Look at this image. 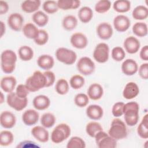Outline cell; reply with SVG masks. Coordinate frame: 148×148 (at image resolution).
<instances>
[{
  "label": "cell",
  "instance_id": "2",
  "mask_svg": "<svg viewBox=\"0 0 148 148\" xmlns=\"http://www.w3.org/2000/svg\"><path fill=\"white\" fill-rule=\"evenodd\" d=\"M17 55L12 50H3L1 55V66L5 73H12L15 69L17 61Z\"/></svg>",
  "mask_w": 148,
  "mask_h": 148
},
{
  "label": "cell",
  "instance_id": "54",
  "mask_svg": "<svg viewBox=\"0 0 148 148\" xmlns=\"http://www.w3.org/2000/svg\"><path fill=\"white\" fill-rule=\"evenodd\" d=\"M9 10V5L8 3L4 1H0V14L2 15L6 14Z\"/></svg>",
  "mask_w": 148,
  "mask_h": 148
},
{
  "label": "cell",
  "instance_id": "29",
  "mask_svg": "<svg viewBox=\"0 0 148 148\" xmlns=\"http://www.w3.org/2000/svg\"><path fill=\"white\" fill-rule=\"evenodd\" d=\"M78 17L83 23L90 22L93 17L92 10L88 6H83L81 8L78 12Z\"/></svg>",
  "mask_w": 148,
  "mask_h": 148
},
{
  "label": "cell",
  "instance_id": "7",
  "mask_svg": "<svg viewBox=\"0 0 148 148\" xmlns=\"http://www.w3.org/2000/svg\"><path fill=\"white\" fill-rule=\"evenodd\" d=\"M94 138L96 145L99 148H114L117 147V140L111 137L103 130L97 132Z\"/></svg>",
  "mask_w": 148,
  "mask_h": 148
},
{
  "label": "cell",
  "instance_id": "46",
  "mask_svg": "<svg viewBox=\"0 0 148 148\" xmlns=\"http://www.w3.org/2000/svg\"><path fill=\"white\" fill-rule=\"evenodd\" d=\"M111 56L114 61L119 62L124 59L125 57V52L121 47L116 46L112 50Z\"/></svg>",
  "mask_w": 148,
  "mask_h": 148
},
{
  "label": "cell",
  "instance_id": "56",
  "mask_svg": "<svg viewBox=\"0 0 148 148\" xmlns=\"http://www.w3.org/2000/svg\"><path fill=\"white\" fill-rule=\"evenodd\" d=\"M1 92V102H0V103H2L3 102H4V97H3V93H2V92Z\"/></svg>",
  "mask_w": 148,
  "mask_h": 148
},
{
  "label": "cell",
  "instance_id": "53",
  "mask_svg": "<svg viewBox=\"0 0 148 148\" xmlns=\"http://www.w3.org/2000/svg\"><path fill=\"white\" fill-rule=\"evenodd\" d=\"M139 57L141 60L143 61H148V46H144L140 50L139 53Z\"/></svg>",
  "mask_w": 148,
  "mask_h": 148
},
{
  "label": "cell",
  "instance_id": "42",
  "mask_svg": "<svg viewBox=\"0 0 148 148\" xmlns=\"http://www.w3.org/2000/svg\"><path fill=\"white\" fill-rule=\"evenodd\" d=\"M67 148H85L84 140L79 136H72L70 138L66 145Z\"/></svg>",
  "mask_w": 148,
  "mask_h": 148
},
{
  "label": "cell",
  "instance_id": "48",
  "mask_svg": "<svg viewBox=\"0 0 148 148\" xmlns=\"http://www.w3.org/2000/svg\"><path fill=\"white\" fill-rule=\"evenodd\" d=\"M124 103L123 102H116L112 106V113L114 117H121L123 114V107Z\"/></svg>",
  "mask_w": 148,
  "mask_h": 148
},
{
  "label": "cell",
  "instance_id": "39",
  "mask_svg": "<svg viewBox=\"0 0 148 148\" xmlns=\"http://www.w3.org/2000/svg\"><path fill=\"white\" fill-rule=\"evenodd\" d=\"M14 140L13 133L8 130L2 131L0 133V145L2 146H8L11 145Z\"/></svg>",
  "mask_w": 148,
  "mask_h": 148
},
{
  "label": "cell",
  "instance_id": "11",
  "mask_svg": "<svg viewBox=\"0 0 148 148\" xmlns=\"http://www.w3.org/2000/svg\"><path fill=\"white\" fill-rule=\"evenodd\" d=\"M8 24L9 27L14 31H20L23 29L24 18L18 13H13L8 18Z\"/></svg>",
  "mask_w": 148,
  "mask_h": 148
},
{
  "label": "cell",
  "instance_id": "18",
  "mask_svg": "<svg viewBox=\"0 0 148 148\" xmlns=\"http://www.w3.org/2000/svg\"><path fill=\"white\" fill-rule=\"evenodd\" d=\"M39 119V113L34 109H28L22 114V120L23 123L28 126H31L36 124Z\"/></svg>",
  "mask_w": 148,
  "mask_h": 148
},
{
  "label": "cell",
  "instance_id": "44",
  "mask_svg": "<svg viewBox=\"0 0 148 148\" xmlns=\"http://www.w3.org/2000/svg\"><path fill=\"white\" fill-rule=\"evenodd\" d=\"M111 7V2L109 0H100L95 5V10L98 13H104L109 11Z\"/></svg>",
  "mask_w": 148,
  "mask_h": 148
},
{
  "label": "cell",
  "instance_id": "31",
  "mask_svg": "<svg viewBox=\"0 0 148 148\" xmlns=\"http://www.w3.org/2000/svg\"><path fill=\"white\" fill-rule=\"evenodd\" d=\"M138 135L143 139L148 138V114H146L137 127Z\"/></svg>",
  "mask_w": 148,
  "mask_h": 148
},
{
  "label": "cell",
  "instance_id": "12",
  "mask_svg": "<svg viewBox=\"0 0 148 148\" xmlns=\"http://www.w3.org/2000/svg\"><path fill=\"white\" fill-rule=\"evenodd\" d=\"M131 25L130 18L123 14L116 16L113 20V26L115 29L119 32H123L128 29Z\"/></svg>",
  "mask_w": 148,
  "mask_h": 148
},
{
  "label": "cell",
  "instance_id": "30",
  "mask_svg": "<svg viewBox=\"0 0 148 148\" xmlns=\"http://www.w3.org/2000/svg\"><path fill=\"white\" fill-rule=\"evenodd\" d=\"M32 20L37 25L42 27L48 23L49 17L43 12L38 10L32 14Z\"/></svg>",
  "mask_w": 148,
  "mask_h": 148
},
{
  "label": "cell",
  "instance_id": "26",
  "mask_svg": "<svg viewBox=\"0 0 148 148\" xmlns=\"http://www.w3.org/2000/svg\"><path fill=\"white\" fill-rule=\"evenodd\" d=\"M24 35L31 39L36 38L39 33V29L32 23H27L23 27L22 29Z\"/></svg>",
  "mask_w": 148,
  "mask_h": 148
},
{
  "label": "cell",
  "instance_id": "43",
  "mask_svg": "<svg viewBox=\"0 0 148 148\" xmlns=\"http://www.w3.org/2000/svg\"><path fill=\"white\" fill-rule=\"evenodd\" d=\"M42 8L43 10L48 14H53L58 10L57 2L53 0L45 1L43 3Z\"/></svg>",
  "mask_w": 148,
  "mask_h": 148
},
{
  "label": "cell",
  "instance_id": "16",
  "mask_svg": "<svg viewBox=\"0 0 148 148\" xmlns=\"http://www.w3.org/2000/svg\"><path fill=\"white\" fill-rule=\"evenodd\" d=\"M123 46L128 53L135 54L139 51L140 43L136 38L133 36H130L124 40Z\"/></svg>",
  "mask_w": 148,
  "mask_h": 148
},
{
  "label": "cell",
  "instance_id": "51",
  "mask_svg": "<svg viewBox=\"0 0 148 148\" xmlns=\"http://www.w3.org/2000/svg\"><path fill=\"white\" fill-rule=\"evenodd\" d=\"M138 73L139 76L144 80L148 79V63H143L140 65L138 68Z\"/></svg>",
  "mask_w": 148,
  "mask_h": 148
},
{
  "label": "cell",
  "instance_id": "40",
  "mask_svg": "<svg viewBox=\"0 0 148 148\" xmlns=\"http://www.w3.org/2000/svg\"><path fill=\"white\" fill-rule=\"evenodd\" d=\"M69 89V83L65 79H60L57 82L55 86V90L57 94L60 95H65L68 93Z\"/></svg>",
  "mask_w": 148,
  "mask_h": 148
},
{
  "label": "cell",
  "instance_id": "47",
  "mask_svg": "<svg viewBox=\"0 0 148 148\" xmlns=\"http://www.w3.org/2000/svg\"><path fill=\"white\" fill-rule=\"evenodd\" d=\"M49 37V34L44 29H39V33L38 37L34 40L36 45L42 46L45 45L48 42Z\"/></svg>",
  "mask_w": 148,
  "mask_h": 148
},
{
  "label": "cell",
  "instance_id": "13",
  "mask_svg": "<svg viewBox=\"0 0 148 148\" xmlns=\"http://www.w3.org/2000/svg\"><path fill=\"white\" fill-rule=\"evenodd\" d=\"M97 34L98 37L102 40H108L110 39L113 33L112 25L106 22L99 23L96 29Z\"/></svg>",
  "mask_w": 148,
  "mask_h": 148
},
{
  "label": "cell",
  "instance_id": "28",
  "mask_svg": "<svg viewBox=\"0 0 148 148\" xmlns=\"http://www.w3.org/2000/svg\"><path fill=\"white\" fill-rule=\"evenodd\" d=\"M58 9L63 10L76 9L80 5V1L79 0H58L57 2Z\"/></svg>",
  "mask_w": 148,
  "mask_h": 148
},
{
  "label": "cell",
  "instance_id": "9",
  "mask_svg": "<svg viewBox=\"0 0 148 148\" xmlns=\"http://www.w3.org/2000/svg\"><path fill=\"white\" fill-rule=\"evenodd\" d=\"M8 105L17 111H21L26 108L28 104V99L18 97L15 92L8 93L6 97Z\"/></svg>",
  "mask_w": 148,
  "mask_h": 148
},
{
  "label": "cell",
  "instance_id": "6",
  "mask_svg": "<svg viewBox=\"0 0 148 148\" xmlns=\"http://www.w3.org/2000/svg\"><path fill=\"white\" fill-rule=\"evenodd\" d=\"M57 60L66 65H72L77 59L76 53L72 50L65 47H60L55 53Z\"/></svg>",
  "mask_w": 148,
  "mask_h": 148
},
{
  "label": "cell",
  "instance_id": "21",
  "mask_svg": "<svg viewBox=\"0 0 148 148\" xmlns=\"http://www.w3.org/2000/svg\"><path fill=\"white\" fill-rule=\"evenodd\" d=\"M87 116L91 120H98L101 119L103 114L102 108L98 105H90L86 108Z\"/></svg>",
  "mask_w": 148,
  "mask_h": 148
},
{
  "label": "cell",
  "instance_id": "32",
  "mask_svg": "<svg viewBox=\"0 0 148 148\" xmlns=\"http://www.w3.org/2000/svg\"><path fill=\"white\" fill-rule=\"evenodd\" d=\"M78 24L77 18L73 15L65 16L62 21V25L64 29L67 31H72L75 29Z\"/></svg>",
  "mask_w": 148,
  "mask_h": 148
},
{
  "label": "cell",
  "instance_id": "19",
  "mask_svg": "<svg viewBox=\"0 0 148 148\" xmlns=\"http://www.w3.org/2000/svg\"><path fill=\"white\" fill-rule=\"evenodd\" d=\"M32 135L38 141L42 143L47 142L49 139V133L43 126H35L31 130Z\"/></svg>",
  "mask_w": 148,
  "mask_h": 148
},
{
  "label": "cell",
  "instance_id": "45",
  "mask_svg": "<svg viewBox=\"0 0 148 148\" xmlns=\"http://www.w3.org/2000/svg\"><path fill=\"white\" fill-rule=\"evenodd\" d=\"M74 102L77 106L79 108H84L88 105L89 102V98L86 94L79 93L75 95L74 98Z\"/></svg>",
  "mask_w": 148,
  "mask_h": 148
},
{
  "label": "cell",
  "instance_id": "1",
  "mask_svg": "<svg viewBox=\"0 0 148 148\" xmlns=\"http://www.w3.org/2000/svg\"><path fill=\"white\" fill-rule=\"evenodd\" d=\"M139 105L134 101L124 103L123 107V114L125 124L130 127L137 124L139 121Z\"/></svg>",
  "mask_w": 148,
  "mask_h": 148
},
{
  "label": "cell",
  "instance_id": "24",
  "mask_svg": "<svg viewBox=\"0 0 148 148\" xmlns=\"http://www.w3.org/2000/svg\"><path fill=\"white\" fill-rule=\"evenodd\" d=\"M32 105L36 110H43L49 107L50 105V100L46 95H39L34 98Z\"/></svg>",
  "mask_w": 148,
  "mask_h": 148
},
{
  "label": "cell",
  "instance_id": "3",
  "mask_svg": "<svg viewBox=\"0 0 148 148\" xmlns=\"http://www.w3.org/2000/svg\"><path fill=\"white\" fill-rule=\"evenodd\" d=\"M47 80L45 75L39 71H35L25 81V85L29 92H36L46 87Z\"/></svg>",
  "mask_w": 148,
  "mask_h": 148
},
{
  "label": "cell",
  "instance_id": "50",
  "mask_svg": "<svg viewBox=\"0 0 148 148\" xmlns=\"http://www.w3.org/2000/svg\"><path fill=\"white\" fill-rule=\"evenodd\" d=\"M17 148H39L40 146L38 145L34 141L31 140H23L20 142L16 146Z\"/></svg>",
  "mask_w": 148,
  "mask_h": 148
},
{
  "label": "cell",
  "instance_id": "35",
  "mask_svg": "<svg viewBox=\"0 0 148 148\" xmlns=\"http://www.w3.org/2000/svg\"><path fill=\"white\" fill-rule=\"evenodd\" d=\"M113 8L118 13H126L131 9V2L128 0H117L114 2Z\"/></svg>",
  "mask_w": 148,
  "mask_h": 148
},
{
  "label": "cell",
  "instance_id": "33",
  "mask_svg": "<svg viewBox=\"0 0 148 148\" xmlns=\"http://www.w3.org/2000/svg\"><path fill=\"white\" fill-rule=\"evenodd\" d=\"M132 16L137 20H145L148 17V9L145 6L138 5L133 10Z\"/></svg>",
  "mask_w": 148,
  "mask_h": 148
},
{
  "label": "cell",
  "instance_id": "38",
  "mask_svg": "<svg viewBox=\"0 0 148 148\" xmlns=\"http://www.w3.org/2000/svg\"><path fill=\"white\" fill-rule=\"evenodd\" d=\"M102 130H103L102 125L97 121L89 122L86 127V133L92 138H94L97 133Z\"/></svg>",
  "mask_w": 148,
  "mask_h": 148
},
{
  "label": "cell",
  "instance_id": "17",
  "mask_svg": "<svg viewBox=\"0 0 148 148\" xmlns=\"http://www.w3.org/2000/svg\"><path fill=\"white\" fill-rule=\"evenodd\" d=\"M121 68L124 75L127 76H132L138 72V65L134 60L128 58L123 62Z\"/></svg>",
  "mask_w": 148,
  "mask_h": 148
},
{
  "label": "cell",
  "instance_id": "15",
  "mask_svg": "<svg viewBox=\"0 0 148 148\" xmlns=\"http://www.w3.org/2000/svg\"><path fill=\"white\" fill-rule=\"evenodd\" d=\"M70 42L75 48L83 49L87 46L88 39L87 36L83 33L75 32L71 35Z\"/></svg>",
  "mask_w": 148,
  "mask_h": 148
},
{
  "label": "cell",
  "instance_id": "23",
  "mask_svg": "<svg viewBox=\"0 0 148 148\" xmlns=\"http://www.w3.org/2000/svg\"><path fill=\"white\" fill-rule=\"evenodd\" d=\"M17 84L16 79L12 76L3 77L0 82L1 89L5 92H13Z\"/></svg>",
  "mask_w": 148,
  "mask_h": 148
},
{
  "label": "cell",
  "instance_id": "55",
  "mask_svg": "<svg viewBox=\"0 0 148 148\" xmlns=\"http://www.w3.org/2000/svg\"><path fill=\"white\" fill-rule=\"evenodd\" d=\"M1 37H2L3 34L5 33V23L2 21H1Z\"/></svg>",
  "mask_w": 148,
  "mask_h": 148
},
{
  "label": "cell",
  "instance_id": "22",
  "mask_svg": "<svg viewBox=\"0 0 148 148\" xmlns=\"http://www.w3.org/2000/svg\"><path fill=\"white\" fill-rule=\"evenodd\" d=\"M103 94V90L102 86L98 83L91 84L87 90V95L92 100L97 101L102 98Z\"/></svg>",
  "mask_w": 148,
  "mask_h": 148
},
{
  "label": "cell",
  "instance_id": "14",
  "mask_svg": "<svg viewBox=\"0 0 148 148\" xmlns=\"http://www.w3.org/2000/svg\"><path fill=\"white\" fill-rule=\"evenodd\" d=\"M16 123V117L15 115L8 110L3 111L0 116L1 125L6 129L13 128Z\"/></svg>",
  "mask_w": 148,
  "mask_h": 148
},
{
  "label": "cell",
  "instance_id": "20",
  "mask_svg": "<svg viewBox=\"0 0 148 148\" xmlns=\"http://www.w3.org/2000/svg\"><path fill=\"white\" fill-rule=\"evenodd\" d=\"M139 93V88L136 83L133 82H128L125 86L123 91V96L127 99H131L136 97Z\"/></svg>",
  "mask_w": 148,
  "mask_h": 148
},
{
  "label": "cell",
  "instance_id": "52",
  "mask_svg": "<svg viewBox=\"0 0 148 148\" xmlns=\"http://www.w3.org/2000/svg\"><path fill=\"white\" fill-rule=\"evenodd\" d=\"M43 73L45 75L47 80L46 87H49L53 86L56 79V76L54 72L50 71H46L43 72Z\"/></svg>",
  "mask_w": 148,
  "mask_h": 148
},
{
  "label": "cell",
  "instance_id": "8",
  "mask_svg": "<svg viewBox=\"0 0 148 148\" xmlns=\"http://www.w3.org/2000/svg\"><path fill=\"white\" fill-rule=\"evenodd\" d=\"M76 66L79 73L84 76L91 75L95 69L94 61L88 57L80 58L77 62Z\"/></svg>",
  "mask_w": 148,
  "mask_h": 148
},
{
  "label": "cell",
  "instance_id": "4",
  "mask_svg": "<svg viewBox=\"0 0 148 148\" xmlns=\"http://www.w3.org/2000/svg\"><path fill=\"white\" fill-rule=\"evenodd\" d=\"M108 134L117 140L125 138L128 134L125 123L120 119H113L108 131Z\"/></svg>",
  "mask_w": 148,
  "mask_h": 148
},
{
  "label": "cell",
  "instance_id": "36",
  "mask_svg": "<svg viewBox=\"0 0 148 148\" xmlns=\"http://www.w3.org/2000/svg\"><path fill=\"white\" fill-rule=\"evenodd\" d=\"M132 32L138 37H144L147 35V25L143 22H137L132 26Z\"/></svg>",
  "mask_w": 148,
  "mask_h": 148
},
{
  "label": "cell",
  "instance_id": "25",
  "mask_svg": "<svg viewBox=\"0 0 148 148\" xmlns=\"http://www.w3.org/2000/svg\"><path fill=\"white\" fill-rule=\"evenodd\" d=\"M37 64L41 69L49 71L53 67L54 60L50 55L42 54L38 58Z\"/></svg>",
  "mask_w": 148,
  "mask_h": 148
},
{
  "label": "cell",
  "instance_id": "34",
  "mask_svg": "<svg viewBox=\"0 0 148 148\" xmlns=\"http://www.w3.org/2000/svg\"><path fill=\"white\" fill-rule=\"evenodd\" d=\"M18 54L20 58L23 61H30L34 57V51L28 46H22L18 50Z\"/></svg>",
  "mask_w": 148,
  "mask_h": 148
},
{
  "label": "cell",
  "instance_id": "49",
  "mask_svg": "<svg viewBox=\"0 0 148 148\" xmlns=\"http://www.w3.org/2000/svg\"><path fill=\"white\" fill-rule=\"evenodd\" d=\"M15 92L18 97L21 98H25L29 94V91L25 84H20L17 86Z\"/></svg>",
  "mask_w": 148,
  "mask_h": 148
},
{
  "label": "cell",
  "instance_id": "10",
  "mask_svg": "<svg viewBox=\"0 0 148 148\" xmlns=\"http://www.w3.org/2000/svg\"><path fill=\"white\" fill-rule=\"evenodd\" d=\"M94 60L99 63H105L109 57V47L105 43H99L95 47L93 51Z\"/></svg>",
  "mask_w": 148,
  "mask_h": 148
},
{
  "label": "cell",
  "instance_id": "37",
  "mask_svg": "<svg viewBox=\"0 0 148 148\" xmlns=\"http://www.w3.org/2000/svg\"><path fill=\"white\" fill-rule=\"evenodd\" d=\"M56 121V119L55 116L50 112L43 114L40 118V123L42 125L46 128L52 127L55 124Z\"/></svg>",
  "mask_w": 148,
  "mask_h": 148
},
{
  "label": "cell",
  "instance_id": "41",
  "mask_svg": "<svg viewBox=\"0 0 148 148\" xmlns=\"http://www.w3.org/2000/svg\"><path fill=\"white\" fill-rule=\"evenodd\" d=\"M85 83L84 77L80 75H75L72 76L69 80V84L71 87L75 90L81 88Z\"/></svg>",
  "mask_w": 148,
  "mask_h": 148
},
{
  "label": "cell",
  "instance_id": "27",
  "mask_svg": "<svg viewBox=\"0 0 148 148\" xmlns=\"http://www.w3.org/2000/svg\"><path fill=\"white\" fill-rule=\"evenodd\" d=\"M40 4L41 2L40 0H26L21 3V8L24 12L31 13L37 12Z\"/></svg>",
  "mask_w": 148,
  "mask_h": 148
},
{
  "label": "cell",
  "instance_id": "5",
  "mask_svg": "<svg viewBox=\"0 0 148 148\" xmlns=\"http://www.w3.org/2000/svg\"><path fill=\"white\" fill-rule=\"evenodd\" d=\"M71 133V128L67 124H59L53 130L51 134V140L54 143H60L68 139Z\"/></svg>",
  "mask_w": 148,
  "mask_h": 148
}]
</instances>
